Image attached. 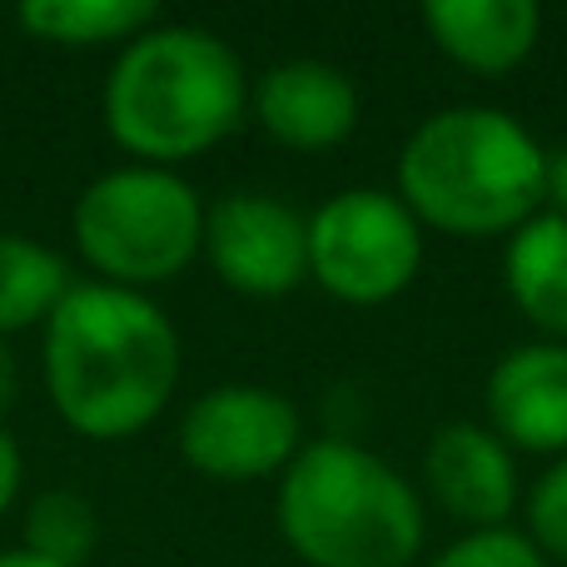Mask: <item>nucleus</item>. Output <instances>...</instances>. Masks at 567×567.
I'll list each match as a JSON object with an SVG mask.
<instances>
[{
	"label": "nucleus",
	"instance_id": "obj_10",
	"mask_svg": "<svg viewBox=\"0 0 567 567\" xmlns=\"http://www.w3.org/2000/svg\"><path fill=\"white\" fill-rule=\"evenodd\" d=\"M255 115L289 150H333L359 125V90L323 60H284L255 85Z\"/></svg>",
	"mask_w": 567,
	"mask_h": 567
},
{
	"label": "nucleus",
	"instance_id": "obj_14",
	"mask_svg": "<svg viewBox=\"0 0 567 567\" xmlns=\"http://www.w3.org/2000/svg\"><path fill=\"white\" fill-rule=\"evenodd\" d=\"M155 0H25L16 10L20 30L45 45H130L135 35H145L155 25Z\"/></svg>",
	"mask_w": 567,
	"mask_h": 567
},
{
	"label": "nucleus",
	"instance_id": "obj_16",
	"mask_svg": "<svg viewBox=\"0 0 567 567\" xmlns=\"http://www.w3.org/2000/svg\"><path fill=\"white\" fill-rule=\"evenodd\" d=\"M25 553L55 563V567H85L100 543L95 503L75 488H45L25 503Z\"/></svg>",
	"mask_w": 567,
	"mask_h": 567
},
{
	"label": "nucleus",
	"instance_id": "obj_13",
	"mask_svg": "<svg viewBox=\"0 0 567 567\" xmlns=\"http://www.w3.org/2000/svg\"><path fill=\"white\" fill-rule=\"evenodd\" d=\"M508 293L543 333L567 339V219L533 215L508 239Z\"/></svg>",
	"mask_w": 567,
	"mask_h": 567
},
{
	"label": "nucleus",
	"instance_id": "obj_6",
	"mask_svg": "<svg viewBox=\"0 0 567 567\" xmlns=\"http://www.w3.org/2000/svg\"><path fill=\"white\" fill-rule=\"evenodd\" d=\"M423 265V225L383 189H343L309 215V275L343 303H383Z\"/></svg>",
	"mask_w": 567,
	"mask_h": 567
},
{
	"label": "nucleus",
	"instance_id": "obj_18",
	"mask_svg": "<svg viewBox=\"0 0 567 567\" xmlns=\"http://www.w3.org/2000/svg\"><path fill=\"white\" fill-rule=\"evenodd\" d=\"M528 543L543 558L567 563V458L538 478L528 498Z\"/></svg>",
	"mask_w": 567,
	"mask_h": 567
},
{
	"label": "nucleus",
	"instance_id": "obj_1",
	"mask_svg": "<svg viewBox=\"0 0 567 567\" xmlns=\"http://www.w3.org/2000/svg\"><path fill=\"white\" fill-rule=\"evenodd\" d=\"M179 383V333L150 293L75 284L45 323V393L95 443L135 439Z\"/></svg>",
	"mask_w": 567,
	"mask_h": 567
},
{
	"label": "nucleus",
	"instance_id": "obj_3",
	"mask_svg": "<svg viewBox=\"0 0 567 567\" xmlns=\"http://www.w3.org/2000/svg\"><path fill=\"white\" fill-rule=\"evenodd\" d=\"M245 105V65L205 25H150L120 50L105 80L110 140L159 169L215 150Z\"/></svg>",
	"mask_w": 567,
	"mask_h": 567
},
{
	"label": "nucleus",
	"instance_id": "obj_2",
	"mask_svg": "<svg viewBox=\"0 0 567 567\" xmlns=\"http://www.w3.org/2000/svg\"><path fill=\"white\" fill-rule=\"evenodd\" d=\"M399 199L419 225L443 235H513L548 199V155L508 110L453 105L409 135Z\"/></svg>",
	"mask_w": 567,
	"mask_h": 567
},
{
	"label": "nucleus",
	"instance_id": "obj_17",
	"mask_svg": "<svg viewBox=\"0 0 567 567\" xmlns=\"http://www.w3.org/2000/svg\"><path fill=\"white\" fill-rule=\"evenodd\" d=\"M433 567H548V558L528 543V533L483 528V533L458 538L449 553H439Z\"/></svg>",
	"mask_w": 567,
	"mask_h": 567
},
{
	"label": "nucleus",
	"instance_id": "obj_15",
	"mask_svg": "<svg viewBox=\"0 0 567 567\" xmlns=\"http://www.w3.org/2000/svg\"><path fill=\"white\" fill-rule=\"evenodd\" d=\"M75 289L70 265L50 245L25 235H0V339L20 329H45L50 313Z\"/></svg>",
	"mask_w": 567,
	"mask_h": 567
},
{
	"label": "nucleus",
	"instance_id": "obj_5",
	"mask_svg": "<svg viewBox=\"0 0 567 567\" xmlns=\"http://www.w3.org/2000/svg\"><path fill=\"white\" fill-rule=\"evenodd\" d=\"M70 229L100 284L145 293L195 265L205 249V205L175 169L125 165L90 179L70 209Z\"/></svg>",
	"mask_w": 567,
	"mask_h": 567
},
{
	"label": "nucleus",
	"instance_id": "obj_11",
	"mask_svg": "<svg viewBox=\"0 0 567 567\" xmlns=\"http://www.w3.org/2000/svg\"><path fill=\"white\" fill-rule=\"evenodd\" d=\"M493 433L533 453L567 449V349L523 343L488 373Z\"/></svg>",
	"mask_w": 567,
	"mask_h": 567
},
{
	"label": "nucleus",
	"instance_id": "obj_22",
	"mask_svg": "<svg viewBox=\"0 0 567 567\" xmlns=\"http://www.w3.org/2000/svg\"><path fill=\"white\" fill-rule=\"evenodd\" d=\"M0 567H55V563L35 558V553H25V548H6L0 553Z\"/></svg>",
	"mask_w": 567,
	"mask_h": 567
},
{
	"label": "nucleus",
	"instance_id": "obj_8",
	"mask_svg": "<svg viewBox=\"0 0 567 567\" xmlns=\"http://www.w3.org/2000/svg\"><path fill=\"white\" fill-rule=\"evenodd\" d=\"M205 255L249 299H279L309 275V219L275 195L235 189L205 209Z\"/></svg>",
	"mask_w": 567,
	"mask_h": 567
},
{
	"label": "nucleus",
	"instance_id": "obj_19",
	"mask_svg": "<svg viewBox=\"0 0 567 567\" xmlns=\"http://www.w3.org/2000/svg\"><path fill=\"white\" fill-rule=\"evenodd\" d=\"M20 478H25V463H20V449H16V439H10V433L0 429V518H6L10 503H16Z\"/></svg>",
	"mask_w": 567,
	"mask_h": 567
},
{
	"label": "nucleus",
	"instance_id": "obj_21",
	"mask_svg": "<svg viewBox=\"0 0 567 567\" xmlns=\"http://www.w3.org/2000/svg\"><path fill=\"white\" fill-rule=\"evenodd\" d=\"M16 399V363H10V349L0 343V409Z\"/></svg>",
	"mask_w": 567,
	"mask_h": 567
},
{
	"label": "nucleus",
	"instance_id": "obj_4",
	"mask_svg": "<svg viewBox=\"0 0 567 567\" xmlns=\"http://www.w3.org/2000/svg\"><path fill=\"white\" fill-rule=\"evenodd\" d=\"M279 533L309 567H409L423 508L399 468L349 439H319L279 473Z\"/></svg>",
	"mask_w": 567,
	"mask_h": 567
},
{
	"label": "nucleus",
	"instance_id": "obj_7",
	"mask_svg": "<svg viewBox=\"0 0 567 567\" xmlns=\"http://www.w3.org/2000/svg\"><path fill=\"white\" fill-rule=\"evenodd\" d=\"M299 449L303 439L293 403L259 383L209 389L179 419V453L215 483H255L284 473Z\"/></svg>",
	"mask_w": 567,
	"mask_h": 567
},
{
	"label": "nucleus",
	"instance_id": "obj_12",
	"mask_svg": "<svg viewBox=\"0 0 567 567\" xmlns=\"http://www.w3.org/2000/svg\"><path fill=\"white\" fill-rule=\"evenodd\" d=\"M423 25L433 45L463 70L503 75L533 55L543 10L533 0H433L423 6Z\"/></svg>",
	"mask_w": 567,
	"mask_h": 567
},
{
	"label": "nucleus",
	"instance_id": "obj_9",
	"mask_svg": "<svg viewBox=\"0 0 567 567\" xmlns=\"http://www.w3.org/2000/svg\"><path fill=\"white\" fill-rule=\"evenodd\" d=\"M429 488L453 518H463L473 533L503 528V518L518 503V473L503 449V439L483 423H443L423 453Z\"/></svg>",
	"mask_w": 567,
	"mask_h": 567
},
{
	"label": "nucleus",
	"instance_id": "obj_20",
	"mask_svg": "<svg viewBox=\"0 0 567 567\" xmlns=\"http://www.w3.org/2000/svg\"><path fill=\"white\" fill-rule=\"evenodd\" d=\"M548 199L558 205L553 215L567 219V145L558 150V155H548Z\"/></svg>",
	"mask_w": 567,
	"mask_h": 567
}]
</instances>
